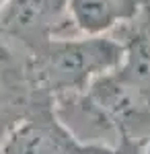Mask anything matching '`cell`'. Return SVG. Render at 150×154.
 <instances>
[{
  "mask_svg": "<svg viewBox=\"0 0 150 154\" xmlns=\"http://www.w3.org/2000/svg\"><path fill=\"white\" fill-rule=\"evenodd\" d=\"M140 154H142V150H140Z\"/></svg>",
  "mask_w": 150,
  "mask_h": 154,
  "instance_id": "obj_7",
  "label": "cell"
},
{
  "mask_svg": "<svg viewBox=\"0 0 150 154\" xmlns=\"http://www.w3.org/2000/svg\"><path fill=\"white\" fill-rule=\"evenodd\" d=\"M45 101L52 99L37 93L29 78L27 54L0 37V144L27 113Z\"/></svg>",
  "mask_w": 150,
  "mask_h": 154,
  "instance_id": "obj_4",
  "label": "cell"
},
{
  "mask_svg": "<svg viewBox=\"0 0 150 154\" xmlns=\"http://www.w3.org/2000/svg\"><path fill=\"white\" fill-rule=\"evenodd\" d=\"M140 150H142V146H138V144L121 142V144L115 148V150H111L109 154H140Z\"/></svg>",
  "mask_w": 150,
  "mask_h": 154,
  "instance_id": "obj_5",
  "label": "cell"
},
{
  "mask_svg": "<svg viewBox=\"0 0 150 154\" xmlns=\"http://www.w3.org/2000/svg\"><path fill=\"white\" fill-rule=\"evenodd\" d=\"M68 35H76L68 21V0H4L0 6V37L25 54Z\"/></svg>",
  "mask_w": 150,
  "mask_h": 154,
  "instance_id": "obj_2",
  "label": "cell"
},
{
  "mask_svg": "<svg viewBox=\"0 0 150 154\" xmlns=\"http://www.w3.org/2000/svg\"><path fill=\"white\" fill-rule=\"evenodd\" d=\"M2 2H4V0H0V6H2Z\"/></svg>",
  "mask_w": 150,
  "mask_h": 154,
  "instance_id": "obj_6",
  "label": "cell"
},
{
  "mask_svg": "<svg viewBox=\"0 0 150 154\" xmlns=\"http://www.w3.org/2000/svg\"><path fill=\"white\" fill-rule=\"evenodd\" d=\"M117 35L56 37L27 54V72L37 93L47 99L82 93L92 80L115 70L123 60Z\"/></svg>",
  "mask_w": 150,
  "mask_h": 154,
  "instance_id": "obj_1",
  "label": "cell"
},
{
  "mask_svg": "<svg viewBox=\"0 0 150 154\" xmlns=\"http://www.w3.org/2000/svg\"><path fill=\"white\" fill-rule=\"evenodd\" d=\"M111 150L115 148L80 142L56 115L54 101L27 113L0 144V154H109Z\"/></svg>",
  "mask_w": 150,
  "mask_h": 154,
  "instance_id": "obj_3",
  "label": "cell"
}]
</instances>
